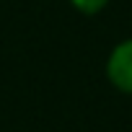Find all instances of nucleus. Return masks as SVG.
<instances>
[{
  "label": "nucleus",
  "mask_w": 132,
  "mask_h": 132,
  "mask_svg": "<svg viewBox=\"0 0 132 132\" xmlns=\"http://www.w3.org/2000/svg\"><path fill=\"white\" fill-rule=\"evenodd\" d=\"M106 78L117 91L132 93V36L119 42L109 52V57H106Z\"/></svg>",
  "instance_id": "nucleus-1"
},
{
  "label": "nucleus",
  "mask_w": 132,
  "mask_h": 132,
  "mask_svg": "<svg viewBox=\"0 0 132 132\" xmlns=\"http://www.w3.org/2000/svg\"><path fill=\"white\" fill-rule=\"evenodd\" d=\"M70 5L83 16H96L109 5V0H70Z\"/></svg>",
  "instance_id": "nucleus-2"
}]
</instances>
